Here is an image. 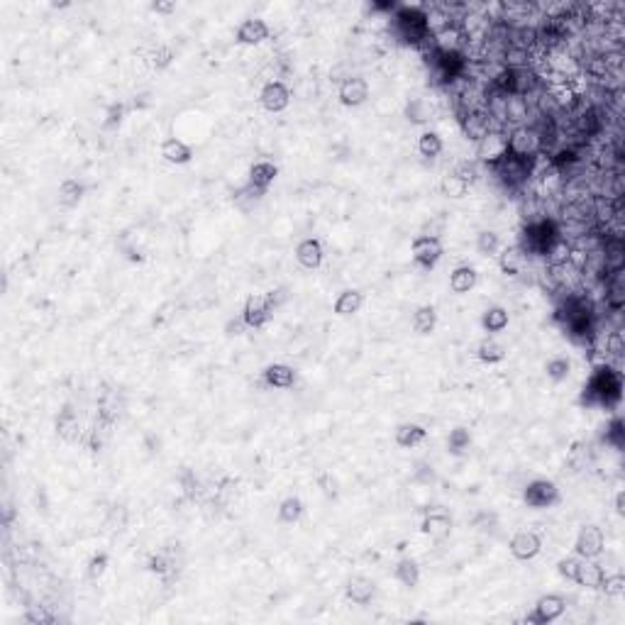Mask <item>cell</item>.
I'll return each instance as SVG.
<instances>
[{
  "mask_svg": "<svg viewBox=\"0 0 625 625\" xmlns=\"http://www.w3.org/2000/svg\"><path fill=\"white\" fill-rule=\"evenodd\" d=\"M264 384L272 388H291L296 384V371L289 364H269L264 369Z\"/></svg>",
  "mask_w": 625,
  "mask_h": 625,
  "instance_id": "7402d4cb",
  "label": "cell"
},
{
  "mask_svg": "<svg viewBox=\"0 0 625 625\" xmlns=\"http://www.w3.org/2000/svg\"><path fill=\"white\" fill-rule=\"evenodd\" d=\"M459 122H461V132H464V137L474 139V142L484 139L488 132H491V117H488L486 110L464 112V115L459 117Z\"/></svg>",
  "mask_w": 625,
  "mask_h": 625,
  "instance_id": "5bb4252c",
  "label": "cell"
},
{
  "mask_svg": "<svg viewBox=\"0 0 625 625\" xmlns=\"http://www.w3.org/2000/svg\"><path fill=\"white\" fill-rule=\"evenodd\" d=\"M466 191H469V186L461 181L457 173H447V176L442 178V193L449 196V198H461Z\"/></svg>",
  "mask_w": 625,
  "mask_h": 625,
  "instance_id": "60d3db41",
  "label": "cell"
},
{
  "mask_svg": "<svg viewBox=\"0 0 625 625\" xmlns=\"http://www.w3.org/2000/svg\"><path fill=\"white\" fill-rule=\"evenodd\" d=\"M616 506H618V513H623V493H618V498H616Z\"/></svg>",
  "mask_w": 625,
  "mask_h": 625,
  "instance_id": "11a10c76",
  "label": "cell"
},
{
  "mask_svg": "<svg viewBox=\"0 0 625 625\" xmlns=\"http://www.w3.org/2000/svg\"><path fill=\"white\" fill-rule=\"evenodd\" d=\"M604 530H601L599 525H584L582 530H579L577 540H574V552H577V557H582V560H596V557L604 552Z\"/></svg>",
  "mask_w": 625,
  "mask_h": 625,
  "instance_id": "52a82bcc",
  "label": "cell"
},
{
  "mask_svg": "<svg viewBox=\"0 0 625 625\" xmlns=\"http://www.w3.org/2000/svg\"><path fill=\"white\" fill-rule=\"evenodd\" d=\"M161 156H164L169 164H188L193 151H191V147L183 142V139L169 137L166 142L161 144Z\"/></svg>",
  "mask_w": 625,
  "mask_h": 625,
  "instance_id": "cb8c5ba5",
  "label": "cell"
},
{
  "mask_svg": "<svg viewBox=\"0 0 625 625\" xmlns=\"http://www.w3.org/2000/svg\"><path fill=\"white\" fill-rule=\"evenodd\" d=\"M601 589L606 591V596H623L625 594V577L621 572L606 574L604 582H601Z\"/></svg>",
  "mask_w": 625,
  "mask_h": 625,
  "instance_id": "b9f144b4",
  "label": "cell"
},
{
  "mask_svg": "<svg viewBox=\"0 0 625 625\" xmlns=\"http://www.w3.org/2000/svg\"><path fill=\"white\" fill-rule=\"evenodd\" d=\"M272 303L267 301V296H250L242 308V320L247 323V328H264L272 320Z\"/></svg>",
  "mask_w": 625,
  "mask_h": 625,
  "instance_id": "8fae6325",
  "label": "cell"
},
{
  "mask_svg": "<svg viewBox=\"0 0 625 625\" xmlns=\"http://www.w3.org/2000/svg\"><path fill=\"white\" fill-rule=\"evenodd\" d=\"M259 100H262L264 110L269 112H281L289 108L291 103V91L286 83L281 81H269L267 86L262 88V93H259Z\"/></svg>",
  "mask_w": 625,
  "mask_h": 625,
  "instance_id": "4fadbf2b",
  "label": "cell"
},
{
  "mask_svg": "<svg viewBox=\"0 0 625 625\" xmlns=\"http://www.w3.org/2000/svg\"><path fill=\"white\" fill-rule=\"evenodd\" d=\"M582 69L587 71V74H589L591 78H596V81H601V78H608V76H611V71H608V66H606V61H604V54H594V56H589V59L584 61Z\"/></svg>",
  "mask_w": 625,
  "mask_h": 625,
  "instance_id": "f35d334b",
  "label": "cell"
},
{
  "mask_svg": "<svg viewBox=\"0 0 625 625\" xmlns=\"http://www.w3.org/2000/svg\"><path fill=\"white\" fill-rule=\"evenodd\" d=\"M508 320H511L508 311H506V308H501V306L488 308V311L481 315V325H484V330H486V332L506 330V328H508Z\"/></svg>",
  "mask_w": 625,
  "mask_h": 625,
  "instance_id": "f546056e",
  "label": "cell"
},
{
  "mask_svg": "<svg viewBox=\"0 0 625 625\" xmlns=\"http://www.w3.org/2000/svg\"><path fill=\"white\" fill-rule=\"evenodd\" d=\"M469 444H471V432L466 430V427H454V430L449 432L447 447H449V452H452V454L464 452V449L469 447Z\"/></svg>",
  "mask_w": 625,
  "mask_h": 625,
  "instance_id": "74e56055",
  "label": "cell"
},
{
  "mask_svg": "<svg viewBox=\"0 0 625 625\" xmlns=\"http://www.w3.org/2000/svg\"><path fill=\"white\" fill-rule=\"evenodd\" d=\"M437 325V311L432 306H420L413 315V328L420 335H430Z\"/></svg>",
  "mask_w": 625,
  "mask_h": 625,
  "instance_id": "4dcf8cb0",
  "label": "cell"
},
{
  "mask_svg": "<svg viewBox=\"0 0 625 625\" xmlns=\"http://www.w3.org/2000/svg\"><path fill=\"white\" fill-rule=\"evenodd\" d=\"M444 149L442 144V137L437 132H432V129H427V132L420 134L418 139V151L423 156H427V159H435V156H440Z\"/></svg>",
  "mask_w": 625,
  "mask_h": 625,
  "instance_id": "1f68e13d",
  "label": "cell"
},
{
  "mask_svg": "<svg viewBox=\"0 0 625 625\" xmlns=\"http://www.w3.org/2000/svg\"><path fill=\"white\" fill-rule=\"evenodd\" d=\"M545 371L552 381H565L572 371V362L567 357H552L547 364H545Z\"/></svg>",
  "mask_w": 625,
  "mask_h": 625,
  "instance_id": "8d00e7d4",
  "label": "cell"
},
{
  "mask_svg": "<svg viewBox=\"0 0 625 625\" xmlns=\"http://www.w3.org/2000/svg\"><path fill=\"white\" fill-rule=\"evenodd\" d=\"M83 198V186L76 181V178H66L64 183L59 186V201L64 203V205H78Z\"/></svg>",
  "mask_w": 625,
  "mask_h": 625,
  "instance_id": "e575fe53",
  "label": "cell"
},
{
  "mask_svg": "<svg viewBox=\"0 0 625 625\" xmlns=\"http://www.w3.org/2000/svg\"><path fill=\"white\" fill-rule=\"evenodd\" d=\"M25 618L30 623H52V616H47V613H44L39 606H30V608H27V616Z\"/></svg>",
  "mask_w": 625,
  "mask_h": 625,
  "instance_id": "c3c4849f",
  "label": "cell"
},
{
  "mask_svg": "<svg viewBox=\"0 0 625 625\" xmlns=\"http://www.w3.org/2000/svg\"><path fill=\"white\" fill-rule=\"evenodd\" d=\"M476 357L481 359L484 364H498L506 359V350L503 345H498L496 340H484L476 350Z\"/></svg>",
  "mask_w": 625,
  "mask_h": 625,
  "instance_id": "836d02e7",
  "label": "cell"
},
{
  "mask_svg": "<svg viewBox=\"0 0 625 625\" xmlns=\"http://www.w3.org/2000/svg\"><path fill=\"white\" fill-rule=\"evenodd\" d=\"M508 547H511V555H513L516 560L528 562V560H533V557L540 555V550H543V540H540V535L533 530H520L511 538Z\"/></svg>",
  "mask_w": 625,
  "mask_h": 625,
  "instance_id": "7c38bea8",
  "label": "cell"
},
{
  "mask_svg": "<svg viewBox=\"0 0 625 625\" xmlns=\"http://www.w3.org/2000/svg\"><path fill=\"white\" fill-rule=\"evenodd\" d=\"M364 306V294L357 289H347L342 291L340 296H337L335 301V313L337 315H354L359 313V308Z\"/></svg>",
  "mask_w": 625,
  "mask_h": 625,
  "instance_id": "83f0119b",
  "label": "cell"
},
{
  "mask_svg": "<svg viewBox=\"0 0 625 625\" xmlns=\"http://www.w3.org/2000/svg\"><path fill=\"white\" fill-rule=\"evenodd\" d=\"M393 30H396L398 39L408 44H425L430 39V30H427V20H425V10L423 8H401L396 15H393Z\"/></svg>",
  "mask_w": 625,
  "mask_h": 625,
  "instance_id": "7a4b0ae2",
  "label": "cell"
},
{
  "mask_svg": "<svg viewBox=\"0 0 625 625\" xmlns=\"http://www.w3.org/2000/svg\"><path fill=\"white\" fill-rule=\"evenodd\" d=\"M147 567H149V572H154V574L171 572V562H169V557H164V555H151Z\"/></svg>",
  "mask_w": 625,
  "mask_h": 625,
  "instance_id": "7dc6e473",
  "label": "cell"
},
{
  "mask_svg": "<svg viewBox=\"0 0 625 625\" xmlns=\"http://www.w3.org/2000/svg\"><path fill=\"white\" fill-rule=\"evenodd\" d=\"M479 281V274L474 267H457L452 272V276H449V289L454 291V294H469L471 289L476 286Z\"/></svg>",
  "mask_w": 625,
  "mask_h": 625,
  "instance_id": "d4e9b609",
  "label": "cell"
},
{
  "mask_svg": "<svg viewBox=\"0 0 625 625\" xmlns=\"http://www.w3.org/2000/svg\"><path fill=\"white\" fill-rule=\"evenodd\" d=\"M405 117H408L413 125H425L435 117V105L427 98H413L408 105H405Z\"/></svg>",
  "mask_w": 625,
  "mask_h": 625,
  "instance_id": "484cf974",
  "label": "cell"
},
{
  "mask_svg": "<svg viewBox=\"0 0 625 625\" xmlns=\"http://www.w3.org/2000/svg\"><path fill=\"white\" fill-rule=\"evenodd\" d=\"M276 176H279V166L274 161H257L250 169V183L262 191H267L276 181Z\"/></svg>",
  "mask_w": 625,
  "mask_h": 625,
  "instance_id": "603a6c76",
  "label": "cell"
},
{
  "mask_svg": "<svg viewBox=\"0 0 625 625\" xmlns=\"http://www.w3.org/2000/svg\"><path fill=\"white\" fill-rule=\"evenodd\" d=\"M572 255H574V242L562 237V235H557L547 245V250L543 252L547 267H567V264L572 262Z\"/></svg>",
  "mask_w": 625,
  "mask_h": 625,
  "instance_id": "ac0fdd59",
  "label": "cell"
},
{
  "mask_svg": "<svg viewBox=\"0 0 625 625\" xmlns=\"http://www.w3.org/2000/svg\"><path fill=\"white\" fill-rule=\"evenodd\" d=\"M151 10H154V13H173L176 3H151Z\"/></svg>",
  "mask_w": 625,
  "mask_h": 625,
  "instance_id": "db71d44e",
  "label": "cell"
},
{
  "mask_svg": "<svg viewBox=\"0 0 625 625\" xmlns=\"http://www.w3.org/2000/svg\"><path fill=\"white\" fill-rule=\"evenodd\" d=\"M621 398V374L611 367L596 369L591 381L584 388V403H599L608 405Z\"/></svg>",
  "mask_w": 625,
  "mask_h": 625,
  "instance_id": "6da1fadb",
  "label": "cell"
},
{
  "mask_svg": "<svg viewBox=\"0 0 625 625\" xmlns=\"http://www.w3.org/2000/svg\"><path fill=\"white\" fill-rule=\"evenodd\" d=\"M410 252H413V259L418 267L432 269L442 259V242L435 235H420V237L413 240Z\"/></svg>",
  "mask_w": 625,
  "mask_h": 625,
  "instance_id": "ba28073f",
  "label": "cell"
},
{
  "mask_svg": "<svg viewBox=\"0 0 625 625\" xmlns=\"http://www.w3.org/2000/svg\"><path fill=\"white\" fill-rule=\"evenodd\" d=\"M506 139H508V154L520 156V159H535V156L545 154L543 134L533 125L513 127L511 132H506Z\"/></svg>",
  "mask_w": 625,
  "mask_h": 625,
  "instance_id": "3957f363",
  "label": "cell"
},
{
  "mask_svg": "<svg viewBox=\"0 0 625 625\" xmlns=\"http://www.w3.org/2000/svg\"><path fill=\"white\" fill-rule=\"evenodd\" d=\"M56 427H59V432L64 437H71V430H76L78 427V420L74 418L71 410H64V413L59 415V420H56Z\"/></svg>",
  "mask_w": 625,
  "mask_h": 625,
  "instance_id": "ee69618b",
  "label": "cell"
},
{
  "mask_svg": "<svg viewBox=\"0 0 625 625\" xmlns=\"http://www.w3.org/2000/svg\"><path fill=\"white\" fill-rule=\"evenodd\" d=\"M303 516V501L298 496H289L284 498V503H281L279 508V518L281 523H298Z\"/></svg>",
  "mask_w": 625,
  "mask_h": 625,
  "instance_id": "d590c367",
  "label": "cell"
},
{
  "mask_svg": "<svg viewBox=\"0 0 625 625\" xmlns=\"http://www.w3.org/2000/svg\"><path fill=\"white\" fill-rule=\"evenodd\" d=\"M396 579L403 584V587H408V589L418 587V582H420V567L415 565L413 560H408V557H405V560L398 562V567H396Z\"/></svg>",
  "mask_w": 625,
  "mask_h": 625,
  "instance_id": "d6a6232c",
  "label": "cell"
},
{
  "mask_svg": "<svg viewBox=\"0 0 625 625\" xmlns=\"http://www.w3.org/2000/svg\"><path fill=\"white\" fill-rule=\"evenodd\" d=\"M264 39H269V25L264 20L250 18L240 25V30H237L240 44H250V47H255V44H262Z\"/></svg>",
  "mask_w": 625,
  "mask_h": 625,
  "instance_id": "ffe728a7",
  "label": "cell"
},
{
  "mask_svg": "<svg viewBox=\"0 0 625 625\" xmlns=\"http://www.w3.org/2000/svg\"><path fill=\"white\" fill-rule=\"evenodd\" d=\"M606 572L599 562L594 560H582L577 567V574H574V582L584 589H601V582H604Z\"/></svg>",
  "mask_w": 625,
  "mask_h": 625,
  "instance_id": "d6986e66",
  "label": "cell"
},
{
  "mask_svg": "<svg viewBox=\"0 0 625 625\" xmlns=\"http://www.w3.org/2000/svg\"><path fill=\"white\" fill-rule=\"evenodd\" d=\"M493 171L498 173V178L508 186V188H520V186H525L528 181H530L535 164H533V159H520V156L508 154L496 169H493Z\"/></svg>",
  "mask_w": 625,
  "mask_h": 625,
  "instance_id": "277c9868",
  "label": "cell"
},
{
  "mask_svg": "<svg viewBox=\"0 0 625 625\" xmlns=\"http://www.w3.org/2000/svg\"><path fill=\"white\" fill-rule=\"evenodd\" d=\"M528 262H530V257H528V252L523 250L520 245H511L506 247L503 252L498 255V267L503 274L508 276H518L523 272V269L528 267Z\"/></svg>",
  "mask_w": 625,
  "mask_h": 625,
  "instance_id": "e0dca14e",
  "label": "cell"
},
{
  "mask_svg": "<svg viewBox=\"0 0 625 625\" xmlns=\"http://www.w3.org/2000/svg\"><path fill=\"white\" fill-rule=\"evenodd\" d=\"M425 437H427V430L418 423H403V425H398V430H396L398 447H415V444H420Z\"/></svg>",
  "mask_w": 625,
  "mask_h": 625,
  "instance_id": "f1b7e54d",
  "label": "cell"
},
{
  "mask_svg": "<svg viewBox=\"0 0 625 625\" xmlns=\"http://www.w3.org/2000/svg\"><path fill=\"white\" fill-rule=\"evenodd\" d=\"M420 530L432 540H444L452 533V518H449L447 511H427Z\"/></svg>",
  "mask_w": 625,
  "mask_h": 625,
  "instance_id": "2e32d148",
  "label": "cell"
},
{
  "mask_svg": "<svg viewBox=\"0 0 625 625\" xmlns=\"http://www.w3.org/2000/svg\"><path fill=\"white\" fill-rule=\"evenodd\" d=\"M508 156V139L506 132H488L484 139L476 142V159L488 169H496L501 161Z\"/></svg>",
  "mask_w": 625,
  "mask_h": 625,
  "instance_id": "5b68a950",
  "label": "cell"
},
{
  "mask_svg": "<svg viewBox=\"0 0 625 625\" xmlns=\"http://www.w3.org/2000/svg\"><path fill=\"white\" fill-rule=\"evenodd\" d=\"M452 173H457V176H459L466 186H471V183L476 181V166H474V164H469V161H459V164L454 166V171H452Z\"/></svg>",
  "mask_w": 625,
  "mask_h": 625,
  "instance_id": "f6af8a7d",
  "label": "cell"
},
{
  "mask_svg": "<svg viewBox=\"0 0 625 625\" xmlns=\"http://www.w3.org/2000/svg\"><path fill=\"white\" fill-rule=\"evenodd\" d=\"M530 100L525 95H518V93H508L506 95V105H503V122L506 125L513 127H523V125H530Z\"/></svg>",
  "mask_w": 625,
  "mask_h": 625,
  "instance_id": "30bf717a",
  "label": "cell"
},
{
  "mask_svg": "<svg viewBox=\"0 0 625 625\" xmlns=\"http://www.w3.org/2000/svg\"><path fill=\"white\" fill-rule=\"evenodd\" d=\"M523 501L530 508H550V506H555L560 501V488L550 479H535L523 491Z\"/></svg>",
  "mask_w": 625,
  "mask_h": 625,
  "instance_id": "8992f818",
  "label": "cell"
},
{
  "mask_svg": "<svg viewBox=\"0 0 625 625\" xmlns=\"http://www.w3.org/2000/svg\"><path fill=\"white\" fill-rule=\"evenodd\" d=\"M369 98V83L362 76H350L342 81L340 86V103L347 108H357V105L367 103Z\"/></svg>",
  "mask_w": 625,
  "mask_h": 625,
  "instance_id": "9a60e30c",
  "label": "cell"
},
{
  "mask_svg": "<svg viewBox=\"0 0 625 625\" xmlns=\"http://www.w3.org/2000/svg\"><path fill=\"white\" fill-rule=\"evenodd\" d=\"M374 594H376L374 584H371L369 579H364V577H357V579H352V582L347 584V599H350L352 604H357V606H367L369 601L374 599Z\"/></svg>",
  "mask_w": 625,
  "mask_h": 625,
  "instance_id": "4316f807",
  "label": "cell"
},
{
  "mask_svg": "<svg viewBox=\"0 0 625 625\" xmlns=\"http://www.w3.org/2000/svg\"><path fill=\"white\" fill-rule=\"evenodd\" d=\"M296 259H298V264H301V267L318 269L320 264H323V259H325L323 245H320L318 240H313V237L303 240L301 245L296 247Z\"/></svg>",
  "mask_w": 625,
  "mask_h": 625,
  "instance_id": "44dd1931",
  "label": "cell"
},
{
  "mask_svg": "<svg viewBox=\"0 0 625 625\" xmlns=\"http://www.w3.org/2000/svg\"><path fill=\"white\" fill-rule=\"evenodd\" d=\"M621 427H623V423L616 418V420H613V423H611V432H608V435H606V437H608V442H613V444H616V447H621V444H623V442H621V432H623Z\"/></svg>",
  "mask_w": 625,
  "mask_h": 625,
  "instance_id": "f907efd6",
  "label": "cell"
},
{
  "mask_svg": "<svg viewBox=\"0 0 625 625\" xmlns=\"http://www.w3.org/2000/svg\"><path fill=\"white\" fill-rule=\"evenodd\" d=\"M565 611H567V601L562 599L560 594H547L535 604V611L525 618V621L538 623V625L552 623V621H557V618L565 616Z\"/></svg>",
  "mask_w": 625,
  "mask_h": 625,
  "instance_id": "9c48e42d",
  "label": "cell"
},
{
  "mask_svg": "<svg viewBox=\"0 0 625 625\" xmlns=\"http://www.w3.org/2000/svg\"><path fill=\"white\" fill-rule=\"evenodd\" d=\"M105 570H108V555H105V552H98V555H93L91 560H88V577L91 579H100L105 574Z\"/></svg>",
  "mask_w": 625,
  "mask_h": 625,
  "instance_id": "7bdbcfd3",
  "label": "cell"
},
{
  "mask_svg": "<svg viewBox=\"0 0 625 625\" xmlns=\"http://www.w3.org/2000/svg\"><path fill=\"white\" fill-rule=\"evenodd\" d=\"M476 250L479 255H496V252L501 250V240L496 233H488V230H484V233H479L476 237Z\"/></svg>",
  "mask_w": 625,
  "mask_h": 625,
  "instance_id": "ab89813d",
  "label": "cell"
},
{
  "mask_svg": "<svg viewBox=\"0 0 625 625\" xmlns=\"http://www.w3.org/2000/svg\"><path fill=\"white\" fill-rule=\"evenodd\" d=\"M171 64V49L161 47L159 52H154V66H159V69H164V66Z\"/></svg>",
  "mask_w": 625,
  "mask_h": 625,
  "instance_id": "816d5d0a",
  "label": "cell"
},
{
  "mask_svg": "<svg viewBox=\"0 0 625 625\" xmlns=\"http://www.w3.org/2000/svg\"><path fill=\"white\" fill-rule=\"evenodd\" d=\"M579 557H565V560H560V565H557V570H560V574L565 579H570V582H574V574H577V567H579Z\"/></svg>",
  "mask_w": 625,
  "mask_h": 625,
  "instance_id": "bcb514c9",
  "label": "cell"
},
{
  "mask_svg": "<svg viewBox=\"0 0 625 625\" xmlns=\"http://www.w3.org/2000/svg\"><path fill=\"white\" fill-rule=\"evenodd\" d=\"M245 328H247V323L242 320V315H240L237 320H230L225 330H228V335H242V330H245Z\"/></svg>",
  "mask_w": 625,
  "mask_h": 625,
  "instance_id": "f5cc1de1",
  "label": "cell"
},
{
  "mask_svg": "<svg viewBox=\"0 0 625 625\" xmlns=\"http://www.w3.org/2000/svg\"><path fill=\"white\" fill-rule=\"evenodd\" d=\"M120 120H122V105H110V108H108V120H105V127L120 125Z\"/></svg>",
  "mask_w": 625,
  "mask_h": 625,
  "instance_id": "681fc988",
  "label": "cell"
}]
</instances>
